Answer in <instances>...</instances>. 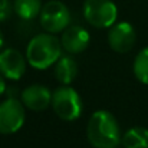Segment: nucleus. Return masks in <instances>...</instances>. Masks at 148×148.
<instances>
[{
	"mask_svg": "<svg viewBox=\"0 0 148 148\" xmlns=\"http://www.w3.org/2000/svg\"><path fill=\"white\" fill-rule=\"evenodd\" d=\"M6 92V81H4V76L0 73V97Z\"/></svg>",
	"mask_w": 148,
	"mask_h": 148,
	"instance_id": "dca6fc26",
	"label": "nucleus"
},
{
	"mask_svg": "<svg viewBox=\"0 0 148 148\" xmlns=\"http://www.w3.org/2000/svg\"><path fill=\"white\" fill-rule=\"evenodd\" d=\"M86 137L94 148H116L122 135L115 115L105 109L94 112L86 125Z\"/></svg>",
	"mask_w": 148,
	"mask_h": 148,
	"instance_id": "f257e3e1",
	"label": "nucleus"
},
{
	"mask_svg": "<svg viewBox=\"0 0 148 148\" xmlns=\"http://www.w3.org/2000/svg\"><path fill=\"white\" fill-rule=\"evenodd\" d=\"M137 40L135 29L128 22L114 23L108 29V43L116 53H127L134 48Z\"/></svg>",
	"mask_w": 148,
	"mask_h": 148,
	"instance_id": "6e6552de",
	"label": "nucleus"
},
{
	"mask_svg": "<svg viewBox=\"0 0 148 148\" xmlns=\"http://www.w3.org/2000/svg\"><path fill=\"white\" fill-rule=\"evenodd\" d=\"M85 20L97 29H109L118 19V7L112 0H85Z\"/></svg>",
	"mask_w": 148,
	"mask_h": 148,
	"instance_id": "20e7f679",
	"label": "nucleus"
},
{
	"mask_svg": "<svg viewBox=\"0 0 148 148\" xmlns=\"http://www.w3.org/2000/svg\"><path fill=\"white\" fill-rule=\"evenodd\" d=\"M27 65L26 55H23L20 50L13 48L0 50V73L4 76V79L19 81L25 75Z\"/></svg>",
	"mask_w": 148,
	"mask_h": 148,
	"instance_id": "0eeeda50",
	"label": "nucleus"
},
{
	"mask_svg": "<svg viewBox=\"0 0 148 148\" xmlns=\"http://www.w3.org/2000/svg\"><path fill=\"white\" fill-rule=\"evenodd\" d=\"M55 66V78L60 85H71L78 75V63L72 56H60Z\"/></svg>",
	"mask_w": 148,
	"mask_h": 148,
	"instance_id": "9b49d317",
	"label": "nucleus"
},
{
	"mask_svg": "<svg viewBox=\"0 0 148 148\" xmlns=\"http://www.w3.org/2000/svg\"><path fill=\"white\" fill-rule=\"evenodd\" d=\"M13 13V4L10 0H0V22H6Z\"/></svg>",
	"mask_w": 148,
	"mask_h": 148,
	"instance_id": "2eb2a0df",
	"label": "nucleus"
},
{
	"mask_svg": "<svg viewBox=\"0 0 148 148\" xmlns=\"http://www.w3.org/2000/svg\"><path fill=\"white\" fill-rule=\"evenodd\" d=\"M26 119L25 105L17 98H7L0 102V134L9 135L17 132Z\"/></svg>",
	"mask_w": 148,
	"mask_h": 148,
	"instance_id": "423d86ee",
	"label": "nucleus"
},
{
	"mask_svg": "<svg viewBox=\"0 0 148 148\" xmlns=\"http://www.w3.org/2000/svg\"><path fill=\"white\" fill-rule=\"evenodd\" d=\"M124 148H148V130L144 127L130 128L121 138Z\"/></svg>",
	"mask_w": 148,
	"mask_h": 148,
	"instance_id": "f8f14e48",
	"label": "nucleus"
},
{
	"mask_svg": "<svg viewBox=\"0 0 148 148\" xmlns=\"http://www.w3.org/2000/svg\"><path fill=\"white\" fill-rule=\"evenodd\" d=\"M20 101L23 102L25 108L35 112H42L52 103V92L45 85L33 84L20 92Z\"/></svg>",
	"mask_w": 148,
	"mask_h": 148,
	"instance_id": "1a4fd4ad",
	"label": "nucleus"
},
{
	"mask_svg": "<svg viewBox=\"0 0 148 148\" xmlns=\"http://www.w3.org/2000/svg\"><path fill=\"white\" fill-rule=\"evenodd\" d=\"M3 45H4V36H3V33H1V30H0V50L3 48Z\"/></svg>",
	"mask_w": 148,
	"mask_h": 148,
	"instance_id": "f3484780",
	"label": "nucleus"
},
{
	"mask_svg": "<svg viewBox=\"0 0 148 148\" xmlns=\"http://www.w3.org/2000/svg\"><path fill=\"white\" fill-rule=\"evenodd\" d=\"M56 116L62 121H76L84 109V103L81 95L71 88L69 85H62L52 92V103H50Z\"/></svg>",
	"mask_w": 148,
	"mask_h": 148,
	"instance_id": "7ed1b4c3",
	"label": "nucleus"
},
{
	"mask_svg": "<svg viewBox=\"0 0 148 148\" xmlns=\"http://www.w3.org/2000/svg\"><path fill=\"white\" fill-rule=\"evenodd\" d=\"M40 0H14L13 10L22 20H32L40 14L42 10Z\"/></svg>",
	"mask_w": 148,
	"mask_h": 148,
	"instance_id": "ddd939ff",
	"label": "nucleus"
},
{
	"mask_svg": "<svg viewBox=\"0 0 148 148\" xmlns=\"http://www.w3.org/2000/svg\"><path fill=\"white\" fill-rule=\"evenodd\" d=\"M62 43L53 33H38L35 35L26 46L27 63L39 71H45L56 63L62 56Z\"/></svg>",
	"mask_w": 148,
	"mask_h": 148,
	"instance_id": "f03ea898",
	"label": "nucleus"
},
{
	"mask_svg": "<svg viewBox=\"0 0 148 148\" xmlns=\"http://www.w3.org/2000/svg\"><path fill=\"white\" fill-rule=\"evenodd\" d=\"M39 20L45 32L58 35L71 25V12L60 0H50L42 6Z\"/></svg>",
	"mask_w": 148,
	"mask_h": 148,
	"instance_id": "39448f33",
	"label": "nucleus"
},
{
	"mask_svg": "<svg viewBox=\"0 0 148 148\" xmlns=\"http://www.w3.org/2000/svg\"><path fill=\"white\" fill-rule=\"evenodd\" d=\"M132 71L135 78L141 84L148 85V46L140 50V53L135 56L132 63Z\"/></svg>",
	"mask_w": 148,
	"mask_h": 148,
	"instance_id": "4468645a",
	"label": "nucleus"
},
{
	"mask_svg": "<svg viewBox=\"0 0 148 148\" xmlns=\"http://www.w3.org/2000/svg\"><path fill=\"white\" fill-rule=\"evenodd\" d=\"M89 42H91L89 32L85 27L78 26V25H73V26L69 25L62 32V36H60L62 48L68 53H71V55L82 53L89 46Z\"/></svg>",
	"mask_w": 148,
	"mask_h": 148,
	"instance_id": "9d476101",
	"label": "nucleus"
}]
</instances>
